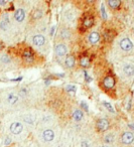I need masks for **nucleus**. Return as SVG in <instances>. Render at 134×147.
Masks as SVG:
<instances>
[{
  "instance_id": "obj_1",
  "label": "nucleus",
  "mask_w": 134,
  "mask_h": 147,
  "mask_svg": "<svg viewBox=\"0 0 134 147\" xmlns=\"http://www.w3.org/2000/svg\"><path fill=\"white\" fill-rule=\"evenodd\" d=\"M95 21H96L95 14L92 11H87L81 17V23H80V26H79V31L81 33L86 32L88 29H90L91 27H93L95 25Z\"/></svg>"
},
{
  "instance_id": "obj_2",
  "label": "nucleus",
  "mask_w": 134,
  "mask_h": 147,
  "mask_svg": "<svg viewBox=\"0 0 134 147\" xmlns=\"http://www.w3.org/2000/svg\"><path fill=\"white\" fill-rule=\"evenodd\" d=\"M19 57L23 61V63L27 65H31L36 61V53L30 47H24L19 49Z\"/></svg>"
},
{
  "instance_id": "obj_3",
  "label": "nucleus",
  "mask_w": 134,
  "mask_h": 147,
  "mask_svg": "<svg viewBox=\"0 0 134 147\" xmlns=\"http://www.w3.org/2000/svg\"><path fill=\"white\" fill-rule=\"evenodd\" d=\"M116 85V80H115V77L114 75L112 74V71H110V73L108 75H106L105 77L103 78L101 82V88L105 91H108V90H113L114 87Z\"/></svg>"
},
{
  "instance_id": "obj_4",
  "label": "nucleus",
  "mask_w": 134,
  "mask_h": 147,
  "mask_svg": "<svg viewBox=\"0 0 134 147\" xmlns=\"http://www.w3.org/2000/svg\"><path fill=\"white\" fill-rule=\"evenodd\" d=\"M110 127V123L109 120L106 118H100L97 120L96 122V129H97L98 132L100 133H104L109 129Z\"/></svg>"
},
{
  "instance_id": "obj_5",
  "label": "nucleus",
  "mask_w": 134,
  "mask_h": 147,
  "mask_svg": "<svg viewBox=\"0 0 134 147\" xmlns=\"http://www.w3.org/2000/svg\"><path fill=\"white\" fill-rule=\"evenodd\" d=\"M91 57L87 55V53H83L79 55V63H80V65L82 67H85V69L89 67L91 65Z\"/></svg>"
},
{
  "instance_id": "obj_6",
  "label": "nucleus",
  "mask_w": 134,
  "mask_h": 147,
  "mask_svg": "<svg viewBox=\"0 0 134 147\" xmlns=\"http://www.w3.org/2000/svg\"><path fill=\"white\" fill-rule=\"evenodd\" d=\"M116 31L113 30L111 28H108V29H105L103 32V39L106 41V42H111L116 36Z\"/></svg>"
},
{
  "instance_id": "obj_7",
  "label": "nucleus",
  "mask_w": 134,
  "mask_h": 147,
  "mask_svg": "<svg viewBox=\"0 0 134 147\" xmlns=\"http://www.w3.org/2000/svg\"><path fill=\"white\" fill-rule=\"evenodd\" d=\"M133 140H134V135L132 132H124L123 134L121 135V141L123 144L130 145V144H132Z\"/></svg>"
},
{
  "instance_id": "obj_8",
  "label": "nucleus",
  "mask_w": 134,
  "mask_h": 147,
  "mask_svg": "<svg viewBox=\"0 0 134 147\" xmlns=\"http://www.w3.org/2000/svg\"><path fill=\"white\" fill-rule=\"evenodd\" d=\"M120 47L124 51H130L133 49V45L129 38H123L120 41Z\"/></svg>"
},
{
  "instance_id": "obj_9",
  "label": "nucleus",
  "mask_w": 134,
  "mask_h": 147,
  "mask_svg": "<svg viewBox=\"0 0 134 147\" xmlns=\"http://www.w3.org/2000/svg\"><path fill=\"white\" fill-rule=\"evenodd\" d=\"M22 130H23V126H22V124H21V123L14 122V123H12V124L10 125L11 133H13V134H15V135L20 134V133L22 132Z\"/></svg>"
},
{
  "instance_id": "obj_10",
  "label": "nucleus",
  "mask_w": 134,
  "mask_h": 147,
  "mask_svg": "<svg viewBox=\"0 0 134 147\" xmlns=\"http://www.w3.org/2000/svg\"><path fill=\"white\" fill-rule=\"evenodd\" d=\"M42 138L46 142H51V141L54 140L55 138V132L52 129H46V130L42 132Z\"/></svg>"
},
{
  "instance_id": "obj_11",
  "label": "nucleus",
  "mask_w": 134,
  "mask_h": 147,
  "mask_svg": "<svg viewBox=\"0 0 134 147\" xmlns=\"http://www.w3.org/2000/svg\"><path fill=\"white\" fill-rule=\"evenodd\" d=\"M88 39H89V41H90V43H91V45H95L100 41L101 36H100V34L97 32V31H93V32H91L90 34H89Z\"/></svg>"
},
{
  "instance_id": "obj_12",
  "label": "nucleus",
  "mask_w": 134,
  "mask_h": 147,
  "mask_svg": "<svg viewBox=\"0 0 134 147\" xmlns=\"http://www.w3.org/2000/svg\"><path fill=\"white\" fill-rule=\"evenodd\" d=\"M55 51H56L57 55H59V57H64L67 53V51H68V49H67V47L64 43H59V45H56Z\"/></svg>"
},
{
  "instance_id": "obj_13",
  "label": "nucleus",
  "mask_w": 134,
  "mask_h": 147,
  "mask_svg": "<svg viewBox=\"0 0 134 147\" xmlns=\"http://www.w3.org/2000/svg\"><path fill=\"white\" fill-rule=\"evenodd\" d=\"M65 65L69 69H73L75 67V65H76V57H75V55H67L66 59H65Z\"/></svg>"
},
{
  "instance_id": "obj_14",
  "label": "nucleus",
  "mask_w": 134,
  "mask_h": 147,
  "mask_svg": "<svg viewBox=\"0 0 134 147\" xmlns=\"http://www.w3.org/2000/svg\"><path fill=\"white\" fill-rule=\"evenodd\" d=\"M32 41L36 47H42L46 43V37L41 34H36L33 36Z\"/></svg>"
},
{
  "instance_id": "obj_15",
  "label": "nucleus",
  "mask_w": 134,
  "mask_h": 147,
  "mask_svg": "<svg viewBox=\"0 0 134 147\" xmlns=\"http://www.w3.org/2000/svg\"><path fill=\"white\" fill-rule=\"evenodd\" d=\"M107 4L112 10H118V9L121 8L122 2L120 0H108Z\"/></svg>"
},
{
  "instance_id": "obj_16",
  "label": "nucleus",
  "mask_w": 134,
  "mask_h": 147,
  "mask_svg": "<svg viewBox=\"0 0 134 147\" xmlns=\"http://www.w3.org/2000/svg\"><path fill=\"white\" fill-rule=\"evenodd\" d=\"M14 18L17 22H22L25 18V12L22 8H19L17 9L16 11L14 12Z\"/></svg>"
},
{
  "instance_id": "obj_17",
  "label": "nucleus",
  "mask_w": 134,
  "mask_h": 147,
  "mask_svg": "<svg viewBox=\"0 0 134 147\" xmlns=\"http://www.w3.org/2000/svg\"><path fill=\"white\" fill-rule=\"evenodd\" d=\"M61 37H62L63 39H65V40H68V39L71 38V36H72V30H71L70 28H63L61 29V33H60Z\"/></svg>"
},
{
  "instance_id": "obj_18",
  "label": "nucleus",
  "mask_w": 134,
  "mask_h": 147,
  "mask_svg": "<svg viewBox=\"0 0 134 147\" xmlns=\"http://www.w3.org/2000/svg\"><path fill=\"white\" fill-rule=\"evenodd\" d=\"M123 73L125 74L126 76H128V77H132V76H133V73H134L133 65H131V63H128V65H124Z\"/></svg>"
},
{
  "instance_id": "obj_19",
  "label": "nucleus",
  "mask_w": 134,
  "mask_h": 147,
  "mask_svg": "<svg viewBox=\"0 0 134 147\" xmlns=\"http://www.w3.org/2000/svg\"><path fill=\"white\" fill-rule=\"evenodd\" d=\"M42 16V12H41L40 9H33L32 12L30 14V18L32 20H37V19H40Z\"/></svg>"
},
{
  "instance_id": "obj_20",
  "label": "nucleus",
  "mask_w": 134,
  "mask_h": 147,
  "mask_svg": "<svg viewBox=\"0 0 134 147\" xmlns=\"http://www.w3.org/2000/svg\"><path fill=\"white\" fill-rule=\"evenodd\" d=\"M8 25H9V18H8V15L5 14L4 17H3L2 21L0 22V28L2 29V30H6L8 28Z\"/></svg>"
},
{
  "instance_id": "obj_21",
  "label": "nucleus",
  "mask_w": 134,
  "mask_h": 147,
  "mask_svg": "<svg viewBox=\"0 0 134 147\" xmlns=\"http://www.w3.org/2000/svg\"><path fill=\"white\" fill-rule=\"evenodd\" d=\"M83 117H84V113H83L82 110H79V109L75 111L74 114H73V118L76 121H81L83 119Z\"/></svg>"
},
{
  "instance_id": "obj_22",
  "label": "nucleus",
  "mask_w": 134,
  "mask_h": 147,
  "mask_svg": "<svg viewBox=\"0 0 134 147\" xmlns=\"http://www.w3.org/2000/svg\"><path fill=\"white\" fill-rule=\"evenodd\" d=\"M17 100H18V98L13 94L8 95V97H7V102H8L9 104H14V103H16Z\"/></svg>"
},
{
  "instance_id": "obj_23",
  "label": "nucleus",
  "mask_w": 134,
  "mask_h": 147,
  "mask_svg": "<svg viewBox=\"0 0 134 147\" xmlns=\"http://www.w3.org/2000/svg\"><path fill=\"white\" fill-rule=\"evenodd\" d=\"M114 141V136L112 134H107L105 137H104V142L105 143H112Z\"/></svg>"
},
{
  "instance_id": "obj_24",
  "label": "nucleus",
  "mask_w": 134,
  "mask_h": 147,
  "mask_svg": "<svg viewBox=\"0 0 134 147\" xmlns=\"http://www.w3.org/2000/svg\"><path fill=\"white\" fill-rule=\"evenodd\" d=\"M103 104H104V106L108 109V111H110L111 113H115V111H114V109L111 104H109V103H107V102H103Z\"/></svg>"
},
{
  "instance_id": "obj_25",
  "label": "nucleus",
  "mask_w": 134,
  "mask_h": 147,
  "mask_svg": "<svg viewBox=\"0 0 134 147\" xmlns=\"http://www.w3.org/2000/svg\"><path fill=\"white\" fill-rule=\"evenodd\" d=\"M1 61H2V63H10V59H9V57H8V55H2V57H1Z\"/></svg>"
},
{
  "instance_id": "obj_26",
  "label": "nucleus",
  "mask_w": 134,
  "mask_h": 147,
  "mask_svg": "<svg viewBox=\"0 0 134 147\" xmlns=\"http://www.w3.org/2000/svg\"><path fill=\"white\" fill-rule=\"evenodd\" d=\"M101 13H102V17H103V19L107 18V14H106V10H105V7H104V5H102V6H101Z\"/></svg>"
},
{
  "instance_id": "obj_27",
  "label": "nucleus",
  "mask_w": 134,
  "mask_h": 147,
  "mask_svg": "<svg viewBox=\"0 0 134 147\" xmlns=\"http://www.w3.org/2000/svg\"><path fill=\"white\" fill-rule=\"evenodd\" d=\"M67 90L69 92H76V87L75 86H68L67 87Z\"/></svg>"
},
{
  "instance_id": "obj_28",
  "label": "nucleus",
  "mask_w": 134,
  "mask_h": 147,
  "mask_svg": "<svg viewBox=\"0 0 134 147\" xmlns=\"http://www.w3.org/2000/svg\"><path fill=\"white\" fill-rule=\"evenodd\" d=\"M84 75H85V79L87 80V82H91V81H92V78H90V77L88 76V73H87V71H85Z\"/></svg>"
},
{
  "instance_id": "obj_29",
  "label": "nucleus",
  "mask_w": 134,
  "mask_h": 147,
  "mask_svg": "<svg viewBox=\"0 0 134 147\" xmlns=\"http://www.w3.org/2000/svg\"><path fill=\"white\" fill-rule=\"evenodd\" d=\"M24 120H25V122H27V123H32V120H31V117L30 116H25L24 117Z\"/></svg>"
},
{
  "instance_id": "obj_30",
  "label": "nucleus",
  "mask_w": 134,
  "mask_h": 147,
  "mask_svg": "<svg viewBox=\"0 0 134 147\" xmlns=\"http://www.w3.org/2000/svg\"><path fill=\"white\" fill-rule=\"evenodd\" d=\"M82 107L84 108V110L88 111V106H87V104L85 102H82Z\"/></svg>"
},
{
  "instance_id": "obj_31",
  "label": "nucleus",
  "mask_w": 134,
  "mask_h": 147,
  "mask_svg": "<svg viewBox=\"0 0 134 147\" xmlns=\"http://www.w3.org/2000/svg\"><path fill=\"white\" fill-rule=\"evenodd\" d=\"M9 143H10V139H9L8 137H7V138H6V140H5V145H8Z\"/></svg>"
},
{
  "instance_id": "obj_32",
  "label": "nucleus",
  "mask_w": 134,
  "mask_h": 147,
  "mask_svg": "<svg viewBox=\"0 0 134 147\" xmlns=\"http://www.w3.org/2000/svg\"><path fill=\"white\" fill-rule=\"evenodd\" d=\"M2 49H3V43L0 41V51H2Z\"/></svg>"
},
{
  "instance_id": "obj_33",
  "label": "nucleus",
  "mask_w": 134,
  "mask_h": 147,
  "mask_svg": "<svg viewBox=\"0 0 134 147\" xmlns=\"http://www.w3.org/2000/svg\"><path fill=\"white\" fill-rule=\"evenodd\" d=\"M6 1H0V4H1V5H4V4H6Z\"/></svg>"
},
{
  "instance_id": "obj_34",
  "label": "nucleus",
  "mask_w": 134,
  "mask_h": 147,
  "mask_svg": "<svg viewBox=\"0 0 134 147\" xmlns=\"http://www.w3.org/2000/svg\"><path fill=\"white\" fill-rule=\"evenodd\" d=\"M54 33H55V27H53V28H52V32H51V34H54Z\"/></svg>"
},
{
  "instance_id": "obj_35",
  "label": "nucleus",
  "mask_w": 134,
  "mask_h": 147,
  "mask_svg": "<svg viewBox=\"0 0 134 147\" xmlns=\"http://www.w3.org/2000/svg\"><path fill=\"white\" fill-rule=\"evenodd\" d=\"M101 147H110L109 145H103V146H101Z\"/></svg>"
}]
</instances>
